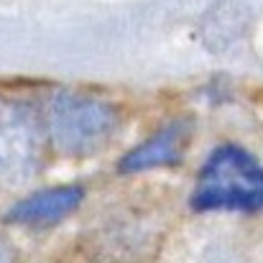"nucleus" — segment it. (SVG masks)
<instances>
[{
	"label": "nucleus",
	"mask_w": 263,
	"mask_h": 263,
	"mask_svg": "<svg viewBox=\"0 0 263 263\" xmlns=\"http://www.w3.org/2000/svg\"><path fill=\"white\" fill-rule=\"evenodd\" d=\"M189 136H192V128H189L186 120H176L172 125L161 128L146 143L136 146L130 154L123 156L120 172L123 174H138V172H148V169L174 166L181 161V156L189 146Z\"/></svg>",
	"instance_id": "nucleus-5"
},
{
	"label": "nucleus",
	"mask_w": 263,
	"mask_h": 263,
	"mask_svg": "<svg viewBox=\"0 0 263 263\" xmlns=\"http://www.w3.org/2000/svg\"><path fill=\"white\" fill-rule=\"evenodd\" d=\"M192 207L199 212L263 210V166L238 146L215 148L197 176Z\"/></svg>",
	"instance_id": "nucleus-1"
},
{
	"label": "nucleus",
	"mask_w": 263,
	"mask_h": 263,
	"mask_svg": "<svg viewBox=\"0 0 263 263\" xmlns=\"http://www.w3.org/2000/svg\"><path fill=\"white\" fill-rule=\"evenodd\" d=\"M85 199V189L77 184H64V186H49L41 189L21 202H15L5 220L15 225H28V228H41V225H54L69 217Z\"/></svg>",
	"instance_id": "nucleus-4"
},
{
	"label": "nucleus",
	"mask_w": 263,
	"mask_h": 263,
	"mask_svg": "<svg viewBox=\"0 0 263 263\" xmlns=\"http://www.w3.org/2000/svg\"><path fill=\"white\" fill-rule=\"evenodd\" d=\"M120 125L115 105L74 92H59L46 105L44 130L54 148L64 156H92L110 143Z\"/></svg>",
	"instance_id": "nucleus-2"
},
{
	"label": "nucleus",
	"mask_w": 263,
	"mask_h": 263,
	"mask_svg": "<svg viewBox=\"0 0 263 263\" xmlns=\"http://www.w3.org/2000/svg\"><path fill=\"white\" fill-rule=\"evenodd\" d=\"M0 263H13V253H10L3 243H0Z\"/></svg>",
	"instance_id": "nucleus-6"
},
{
	"label": "nucleus",
	"mask_w": 263,
	"mask_h": 263,
	"mask_svg": "<svg viewBox=\"0 0 263 263\" xmlns=\"http://www.w3.org/2000/svg\"><path fill=\"white\" fill-rule=\"evenodd\" d=\"M46 130L26 107L0 115V186L13 189L28 184L44 161Z\"/></svg>",
	"instance_id": "nucleus-3"
}]
</instances>
